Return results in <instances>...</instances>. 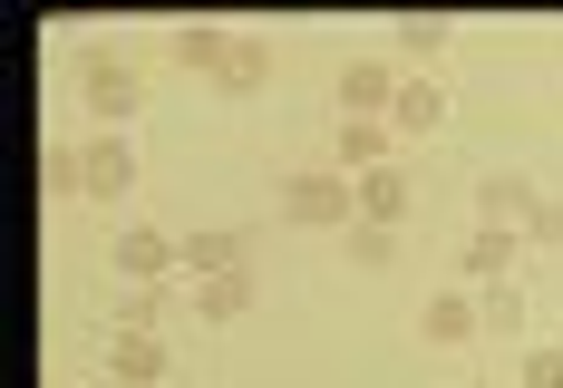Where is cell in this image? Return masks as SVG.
<instances>
[{
  "instance_id": "6da1fadb",
  "label": "cell",
  "mask_w": 563,
  "mask_h": 388,
  "mask_svg": "<svg viewBox=\"0 0 563 388\" xmlns=\"http://www.w3.org/2000/svg\"><path fill=\"white\" fill-rule=\"evenodd\" d=\"M273 214L301 223V233H350V223H360V185H350L340 166H301V175H282Z\"/></svg>"
},
{
  "instance_id": "7a4b0ae2",
  "label": "cell",
  "mask_w": 563,
  "mask_h": 388,
  "mask_svg": "<svg viewBox=\"0 0 563 388\" xmlns=\"http://www.w3.org/2000/svg\"><path fill=\"white\" fill-rule=\"evenodd\" d=\"M78 108L98 117V136H126V126H136V117H146V78H136V68H126V58H78Z\"/></svg>"
},
{
  "instance_id": "3957f363",
  "label": "cell",
  "mask_w": 563,
  "mask_h": 388,
  "mask_svg": "<svg viewBox=\"0 0 563 388\" xmlns=\"http://www.w3.org/2000/svg\"><path fill=\"white\" fill-rule=\"evenodd\" d=\"M78 195L88 204H126L136 195V146L126 136H78Z\"/></svg>"
},
{
  "instance_id": "277c9868",
  "label": "cell",
  "mask_w": 563,
  "mask_h": 388,
  "mask_svg": "<svg viewBox=\"0 0 563 388\" xmlns=\"http://www.w3.org/2000/svg\"><path fill=\"white\" fill-rule=\"evenodd\" d=\"M108 273L117 281H185V243L156 233V223H136V233H117V243H108Z\"/></svg>"
},
{
  "instance_id": "5b68a950",
  "label": "cell",
  "mask_w": 563,
  "mask_h": 388,
  "mask_svg": "<svg viewBox=\"0 0 563 388\" xmlns=\"http://www.w3.org/2000/svg\"><path fill=\"white\" fill-rule=\"evenodd\" d=\"M398 88H408L398 58H350V68H340V117H389Z\"/></svg>"
},
{
  "instance_id": "8992f818",
  "label": "cell",
  "mask_w": 563,
  "mask_h": 388,
  "mask_svg": "<svg viewBox=\"0 0 563 388\" xmlns=\"http://www.w3.org/2000/svg\"><path fill=\"white\" fill-rule=\"evenodd\" d=\"M331 166L360 185V175H379L398 166V136H389V117H340V136H331Z\"/></svg>"
},
{
  "instance_id": "52a82bcc",
  "label": "cell",
  "mask_w": 563,
  "mask_h": 388,
  "mask_svg": "<svg viewBox=\"0 0 563 388\" xmlns=\"http://www.w3.org/2000/svg\"><path fill=\"white\" fill-rule=\"evenodd\" d=\"M515 253H525V233H515V223H476V233L456 243V281H466V291H486V281L515 273Z\"/></svg>"
},
{
  "instance_id": "ba28073f",
  "label": "cell",
  "mask_w": 563,
  "mask_h": 388,
  "mask_svg": "<svg viewBox=\"0 0 563 388\" xmlns=\"http://www.w3.org/2000/svg\"><path fill=\"white\" fill-rule=\"evenodd\" d=\"M389 49L408 58V78H428V68L456 49V20H448V10H398V20H389Z\"/></svg>"
},
{
  "instance_id": "9c48e42d",
  "label": "cell",
  "mask_w": 563,
  "mask_h": 388,
  "mask_svg": "<svg viewBox=\"0 0 563 388\" xmlns=\"http://www.w3.org/2000/svg\"><path fill=\"white\" fill-rule=\"evenodd\" d=\"M243 263H253V223H205V233H185V281L243 273Z\"/></svg>"
},
{
  "instance_id": "30bf717a",
  "label": "cell",
  "mask_w": 563,
  "mask_h": 388,
  "mask_svg": "<svg viewBox=\"0 0 563 388\" xmlns=\"http://www.w3.org/2000/svg\"><path fill=\"white\" fill-rule=\"evenodd\" d=\"M185 311H195V321H214V331H233V321L253 311V263H243V273H205V281H185Z\"/></svg>"
},
{
  "instance_id": "8fae6325",
  "label": "cell",
  "mask_w": 563,
  "mask_h": 388,
  "mask_svg": "<svg viewBox=\"0 0 563 388\" xmlns=\"http://www.w3.org/2000/svg\"><path fill=\"white\" fill-rule=\"evenodd\" d=\"M418 340H428V350H456V340H476V291H466V281L428 291V301H418Z\"/></svg>"
},
{
  "instance_id": "7c38bea8",
  "label": "cell",
  "mask_w": 563,
  "mask_h": 388,
  "mask_svg": "<svg viewBox=\"0 0 563 388\" xmlns=\"http://www.w3.org/2000/svg\"><path fill=\"white\" fill-rule=\"evenodd\" d=\"M166 369H175L166 331H108V379H136V388H156Z\"/></svg>"
},
{
  "instance_id": "4fadbf2b",
  "label": "cell",
  "mask_w": 563,
  "mask_h": 388,
  "mask_svg": "<svg viewBox=\"0 0 563 388\" xmlns=\"http://www.w3.org/2000/svg\"><path fill=\"white\" fill-rule=\"evenodd\" d=\"M233 49H243V40H233V30H214V20H185V30L166 40V58H175V68H195V78H224Z\"/></svg>"
},
{
  "instance_id": "5bb4252c",
  "label": "cell",
  "mask_w": 563,
  "mask_h": 388,
  "mask_svg": "<svg viewBox=\"0 0 563 388\" xmlns=\"http://www.w3.org/2000/svg\"><path fill=\"white\" fill-rule=\"evenodd\" d=\"M534 204H544V195H534V185H525V175H476V223H515V233H525V214H534Z\"/></svg>"
},
{
  "instance_id": "9a60e30c",
  "label": "cell",
  "mask_w": 563,
  "mask_h": 388,
  "mask_svg": "<svg viewBox=\"0 0 563 388\" xmlns=\"http://www.w3.org/2000/svg\"><path fill=\"white\" fill-rule=\"evenodd\" d=\"M166 311H185V281H126L117 291V331H166Z\"/></svg>"
},
{
  "instance_id": "2e32d148",
  "label": "cell",
  "mask_w": 563,
  "mask_h": 388,
  "mask_svg": "<svg viewBox=\"0 0 563 388\" xmlns=\"http://www.w3.org/2000/svg\"><path fill=\"white\" fill-rule=\"evenodd\" d=\"M438 126H448V88L438 78H408L398 108H389V136H438Z\"/></svg>"
},
{
  "instance_id": "e0dca14e",
  "label": "cell",
  "mask_w": 563,
  "mask_h": 388,
  "mask_svg": "<svg viewBox=\"0 0 563 388\" xmlns=\"http://www.w3.org/2000/svg\"><path fill=\"white\" fill-rule=\"evenodd\" d=\"M525 321H534V301H525V281H486L476 291V331H496V340H525Z\"/></svg>"
},
{
  "instance_id": "ac0fdd59",
  "label": "cell",
  "mask_w": 563,
  "mask_h": 388,
  "mask_svg": "<svg viewBox=\"0 0 563 388\" xmlns=\"http://www.w3.org/2000/svg\"><path fill=\"white\" fill-rule=\"evenodd\" d=\"M263 88H273V40H243V49L224 58V78H214V98L243 108V98H263Z\"/></svg>"
},
{
  "instance_id": "d6986e66",
  "label": "cell",
  "mask_w": 563,
  "mask_h": 388,
  "mask_svg": "<svg viewBox=\"0 0 563 388\" xmlns=\"http://www.w3.org/2000/svg\"><path fill=\"white\" fill-rule=\"evenodd\" d=\"M360 223H408V166H379V175H360Z\"/></svg>"
},
{
  "instance_id": "ffe728a7",
  "label": "cell",
  "mask_w": 563,
  "mask_h": 388,
  "mask_svg": "<svg viewBox=\"0 0 563 388\" xmlns=\"http://www.w3.org/2000/svg\"><path fill=\"white\" fill-rule=\"evenodd\" d=\"M340 253H350V273H389V263H398V233H389V223H350Z\"/></svg>"
},
{
  "instance_id": "44dd1931",
  "label": "cell",
  "mask_w": 563,
  "mask_h": 388,
  "mask_svg": "<svg viewBox=\"0 0 563 388\" xmlns=\"http://www.w3.org/2000/svg\"><path fill=\"white\" fill-rule=\"evenodd\" d=\"M40 195H49V204H78V146H49V156H40Z\"/></svg>"
},
{
  "instance_id": "7402d4cb",
  "label": "cell",
  "mask_w": 563,
  "mask_h": 388,
  "mask_svg": "<svg viewBox=\"0 0 563 388\" xmlns=\"http://www.w3.org/2000/svg\"><path fill=\"white\" fill-rule=\"evenodd\" d=\"M515 388H563V350H525L515 359Z\"/></svg>"
},
{
  "instance_id": "603a6c76",
  "label": "cell",
  "mask_w": 563,
  "mask_h": 388,
  "mask_svg": "<svg viewBox=\"0 0 563 388\" xmlns=\"http://www.w3.org/2000/svg\"><path fill=\"white\" fill-rule=\"evenodd\" d=\"M525 243H544V253H563V195H544V204L525 214Z\"/></svg>"
},
{
  "instance_id": "cb8c5ba5",
  "label": "cell",
  "mask_w": 563,
  "mask_h": 388,
  "mask_svg": "<svg viewBox=\"0 0 563 388\" xmlns=\"http://www.w3.org/2000/svg\"><path fill=\"white\" fill-rule=\"evenodd\" d=\"M98 388H136V379H98Z\"/></svg>"
},
{
  "instance_id": "d4e9b609",
  "label": "cell",
  "mask_w": 563,
  "mask_h": 388,
  "mask_svg": "<svg viewBox=\"0 0 563 388\" xmlns=\"http://www.w3.org/2000/svg\"><path fill=\"white\" fill-rule=\"evenodd\" d=\"M476 388H496V379H476Z\"/></svg>"
}]
</instances>
